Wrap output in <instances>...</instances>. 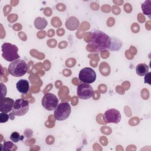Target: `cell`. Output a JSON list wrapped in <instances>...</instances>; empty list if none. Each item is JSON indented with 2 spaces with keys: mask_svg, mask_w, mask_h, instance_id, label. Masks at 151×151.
<instances>
[{
  "mask_svg": "<svg viewBox=\"0 0 151 151\" xmlns=\"http://www.w3.org/2000/svg\"><path fill=\"white\" fill-rule=\"evenodd\" d=\"M91 33V38L88 46L90 45L92 51L98 52L106 50L117 51L122 47V44L120 40L110 37L100 30L93 29Z\"/></svg>",
  "mask_w": 151,
  "mask_h": 151,
  "instance_id": "obj_1",
  "label": "cell"
},
{
  "mask_svg": "<svg viewBox=\"0 0 151 151\" xmlns=\"http://www.w3.org/2000/svg\"><path fill=\"white\" fill-rule=\"evenodd\" d=\"M28 70L27 64L21 59H18L12 61L8 68V73L12 76L19 77L25 75Z\"/></svg>",
  "mask_w": 151,
  "mask_h": 151,
  "instance_id": "obj_2",
  "label": "cell"
},
{
  "mask_svg": "<svg viewBox=\"0 0 151 151\" xmlns=\"http://www.w3.org/2000/svg\"><path fill=\"white\" fill-rule=\"evenodd\" d=\"M1 51L3 58L7 61L12 62L20 58L18 54V48L14 44L5 42L1 46Z\"/></svg>",
  "mask_w": 151,
  "mask_h": 151,
  "instance_id": "obj_3",
  "label": "cell"
},
{
  "mask_svg": "<svg viewBox=\"0 0 151 151\" xmlns=\"http://www.w3.org/2000/svg\"><path fill=\"white\" fill-rule=\"evenodd\" d=\"M71 109L70 104L67 102L58 104L54 110V116L55 120L63 121L66 120L70 115Z\"/></svg>",
  "mask_w": 151,
  "mask_h": 151,
  "instance_id": "obj_4",
  "label": "cell"
},
{
  "mask_svg": "<svg viewBox=\"0 0 151 151\" xmlns=\"http://www.w3.org/2000/svg\"><path fill=\"white\" fill-rule=\"evenodd\" d=\"M29 104L27 100L24 99H19L15 101L12 114L17 116H22L25 115L28 111Z\"/></svg>",
  "mask_w": 151,
  "mask_h": 151,
  "instance_id": "obj_5",
  "label": "cell"
},
{
  "mask_svg": "<svg viewBox=\"0 0 151 151\" xmlns=\"http://www.w3.org/2000/svg\"><path fill=\"white\" fill-rule=\"evenodd\" d=\"M58 98L52 93H46L41 100V104L42 107L48 111L55 110L58 105Z\"/></svg>",
  "mask_w": 151,
  "mask_h": 151,
  "instance_id": "obj_6",
  "label": "cell"
},
{
  "mask_svg": "<svg viewBox=\"0 0 151 151\" xmlns=\"http://www.w3.org/2000/svg\"><path fill=\"white\" fill-rule=\"evenodd\" d=\"M78 78L83 83L91 84L95 81L96 79V73L91 68L85 67L80 71Z\"/></svg>",
  "mask_w": 151,
  "mask_h": 151,
  "instance_id": "obj_7",
  "label": "cell"
},
{
  "mask_svg": "<svg viewBox=\"0 0 151 151\" xmlns=\"http://www.w3.org/2000/svg\"><path fill=\"white\" fill-rule=\"evenodd\" d=\"M94 90L92 87L87 83H81L78 86L77 89V96L83 100H87L93 97Z\"/></svg>",
  "mask_w": 151,
  "mask_h": 151,
  "instance_id": "obj_8",
  "label": "cell"
},
{
  "mask_svg": "<svg viewBox=\"0 0 151 151\" xmlns=\"http://www.w3.org/2000/svg\"><path fill=\"white\" fill-rule=\"evenodd\" d=\"M103 119L106 123H113L117 124L121 120L122 116L120 111L115 109H110L105 111Z\"/></svg>",
  "mask_w": 151,
  "mask_h": 151,
  "instance_id": "obj_9",
  "label": "cell"
},
{
  "mask_svg": "<svg viewBox=\"0 0 151 151\" xmlns=\"http://www.w3.org/2000/svg\"><path fill=\"white\" fill-rule=\"evenodd\" d=\"M14 100L9 97H3L0 99V111L9 113L12 110Z\"/></svg>",
  "mask_w": 151,
  "mask_h": 151,
  "instance_id": "obj_10",
  "label": "cell"
},
{
  "mask_svg": "<svg viewBox=\"0 0 151 151\" xmlns=\"http://www.w3.org/2000/svg\"><path fill=\"white\" fill-rule=\"evenodd\" d=\"M16 87L19 93L27 94L29 90V83L27 80L21 79L17 82Z\"/></svg>",
  "mask_w": 151,
  "mask_h": 151,
  "instance_id": "obj_11",
  "label": "cell"
},
{
  "mask_svg": "<svg viewBox=\"0 0 151 151\" xmlns=\"http://www.w3.org/2000/svg\"><path fill=\"white\" fill-rule=\"evenodd\" d=\"M79 26V21L75 17H70L65 22V27L70 31H74Z\"/></svg>",
  "mask_w": 151,
  "mask_h": 151,
  "instance_id": "obj_12",
  "label": "cell"
},
{
  "mask_svg": "<svg viewBox=\"0 0 151 151\" xmlns=\"http://www.w3.org/2000/svg\"><path fill=\"white\" fill-rule=\"evenodd\" d=\"M149 71V67L147 64L144 63H140L137 65L136 67V74L139 76H144Z\"/></svg>",
  "mask_w": 151,
  "mask_h": 151,
  "instance_id": "obj_13",
  "label": "cell"
},
{
  "mask_svg": "<svg viewBox=\"0 0 151 151\" xmlns=\"http://www.w3.org/2000/svg\"><path fill=\"white\" fill-rule=\"evenodd\" d=\"M48 24L47 20L44 18L37 17L34 21V25L37 29H43Z\"/></svg>",
  "mask_w": 151,
  "mask_h": 151,
  "instance_id": "obj_14",
  "label": "cell"
},
{
  "mask_svg": "<svg viewBox=\"0 0 151 151\" xmlns=\"http://www.w3.org/2000/svg\"><path fill=\"white\" fill-rule=\"evenodd\" d=\"M1 150L4 151H9V150H16L17 149V147L14 143L9 141L4 142V145H1Z\"/></svg>",
  "mask_w": 151,
  "mask_h": 151,
  "instance_id": "obj_15",
  "label": "cell"
},
{
  "mask_svg": "<svg viewBox=\"0 0 151 151\" xmlns=\"http://www.w3.org/2000/svg\"><path fill=\"white\" fill-rule=\"evenodd\" d=\"M150 1H145L142 5V9L143 10V14L145 15H148V17H150Z\"/></svg>",
  "mask_w": 151,
  "mask_h": 151,
  "instance_id": "obj_16",
  "label": "cell"
},
{
  "mask_svg": "<svg viewBox=\"0 0 151 151\" xmlns=\"http://www.w3.org/2000/svg\"><path fill=\"white\" fill-rule=\"evenodd\" d=\"M24 137L23 136H21L20 134L17 132H12L10 136V139L14 143H17L20 140H22Z\"/></svg>",
  "mask_w": 151,
  "mask_h": 151,
  "instance_id": "obj_17",
  "label": "cell"
},
{
  "mask_svg": "<svg viewBox=\"0 0 151 151\" xmlns=\"http://www.w3.org/2000/svg\"><path fill=\"white\" fill-rule=\"evenodd\" d=\"M9 114L6 113L1 112L0 113V123H3L5 122H6L9 120Z\"/></svg>",
  "mask_w": 151,
  "mask_h": 151,
  "instance_id": "obj_18",
  "label": "cell"
},
{
  "mask_svg": "<svg viewBox=\"0 0 151 151\" xmlns=\"http://www.w3.org/2000/svg\"><path fill=\"white\" fill-rule=\"evenodd\" d=\"M150 73L149 72V73H147L146 75H145V83H149V84H150Z\"/></svg>",
  "mask_w": 151,
  "mask_h": 151,
  "instance_id": "obj_19",
  "label": "cell"
}]
</instances>
